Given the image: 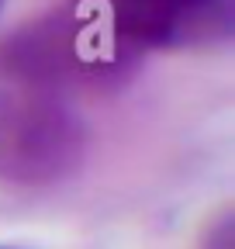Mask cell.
Segmentation results:
<instances>
[{
  "label": "cell",
  "mask_w": 235,
  "mask_h": 249,
  "mask_svg": "<svg viewBox=\"0 0 235 249\" xmlns=\"http://www.w3.org/2000/svg\"><path fill=\"white\" fill-rule=\"evenodd\" d=\"M132 66L90 0L38 14L0 42V183L73 177L90 149L80 101L118 87Z\"/></svg>",
  "instance_id": "6da1fadb"
},
{
  "label": "cell",
  "mask_w": 235,
  "mask_h": 249,
  "mask_svg": "<svg viewBox=\"0 0 235 249\" xmlns=\"http://www.w3.org/2000/svg\"><path fill=\"white\" fill-rule=\"evenodd\" d=\"M111 42L128 59L149 49H187L228 42L235 31V0H90Z\"/></svg>",
  "instance_id": "7a4b0ae2"
},
{
  "label": "cell",
  "mask_w": 235,
  "mask_h": 249,
  "mask_svg": "<svg viewBox=\"0 0 235 249\" xmlns=\"http://www.w3.org/2000/svg\"><path fill=\"white\" fill-rule=\"evenodd\" d=\"M197 249H235V214H232V208L218 211L211 222L204 225Z\"/></svg>",
  "instance_id": "3957f363"
},
{
  "label": "cell",
  "mask_w": 235,
  "mask_h": 249,
  "mask_svg": "<svg viewBox=\"0 0 235 249\" xmlns=\"http://www.w3.org/2000/svg\"><path fill=\"white\" fill-rule=\"evenodd\" d=\"M0 4H4V0H0Z\"/></svg>",
  "instance_id": "277c9868"
},
{
  "label": "cell",
  "mask_w": 235,
  "mask_h": 249,
  "mask_svg": "<svg viewBox=\"0 0 235 249\" xmlns=\"http://www.w3.org/2000/svg\"><path fill=\"white\" fill-rule=\"evenodd\" d=\"M0 249H4V246H0Z\"/></svg>",
  "instance_id": "5b68a950"
}]
</instances>
